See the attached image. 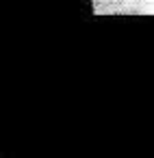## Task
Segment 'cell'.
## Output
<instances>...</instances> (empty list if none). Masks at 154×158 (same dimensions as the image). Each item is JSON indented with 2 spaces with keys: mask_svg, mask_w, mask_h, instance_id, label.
<instances>
[{
  "mask_svg": "<svg viewBox=\"0 0 154 158\" xmlns=\"http://www.w3.org/2000/svg\"><path fill=\"white\" fill-rule=\"evenodd\" d=\"M115 2H124V0H115Z\"/></svg>",
  "mask_w": 154,
  "mask_h": 158,
  "instance_id": "cell-1",
  "label": "cell"
}]
</instances>
